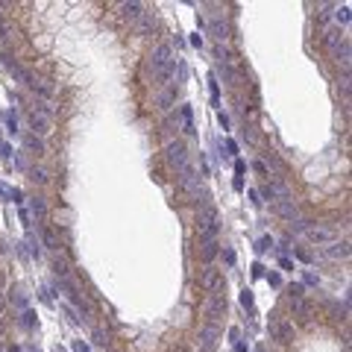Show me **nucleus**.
<instances>
[{
  "instance_id": "f257e3e1",
  "label": "nucleus",
  "mask_w": 352,
  "mask_h": 352,
  "mask_svg": "<svg viewBox=\"0 0 352 352\" xmlns=\"http://www.w3.org/2000/svg\"><path fill=\"white\" fill-rule=\"evenodd\" d=\"M305 238H308V244L329 247V244H338V241H341V232H338L335 226H308V229H305Z\"/></svg>"
},
{
  "instance_id": "f03ea898",
  "label": "nucleus",
  "mask_w": 352,
  "mask_h": 352,
  "mask_svg": "<svg viewBox=\"0 0 352 352\" xmlns=\"http://www.w3.org/2000/svg\"><path fill=\"white\" fill-rule=\"evenodd\" d=\"M164 159L170 167H185L188 164V150H185V141H167V147H164Z\"/></svg>"
},
{
  "instance_id": "7ed1b4c3",
  "label": "nucleus",
  "mask_w": 352,
  "mask_h": 352,
  "mask_svg": "<svg viewBox=\"0 0 352 352\" xmlns=\"http://www.w3.org/2000/svg\"><path fill=\"white\" fill-rule=\"evenodd\" d=\"M30 127H32V135H35V138H44V135L53 132V121H50V115H44V112H30Z\"/></svg>"
},
{
  "instance_id": "20e7f679",
  "label": "nucleus",
  "mask_w": 352,
  "mask_h": 352,
  "mask_svg": "<svg viewBox=\"0 0 352 352\" xmlns=\"http://www.w3.org/2000/svg\"><path fill=\"white\" fill-rule=\"evenodd\" d=\"M270 332H273V341H279V344H290V341H293V323H290V320H279V317H273Z\"/></svg>"
},
{
  "instance_id": "39448f33",
  "label": "nucleus",
  "mask_w": 352,
  "mask_h": 352,
  "mask_svg": "<svg viewBox=\"0 0 352 352\" xmlns=\"http://www.w3.org/2000/svg\"><path fill=\"white\" fill-rule=\"evenodd\" d=\"M200 288L209 290V293H217V290L223 288L220 270H214V267H206V270H203V276H200Z\"/></svg>"
},
{
  "instance_id": "423d86ee",
  "label": "nucleus",
  "mask_w": 352,
  "mask_h": 352,
  "mask_svg": "<svg viewBox=\"0 0 352 352\" xmlns=\"http://www.w3.org/2000/svg\"><path fill=\"white\" fill-rule=\"evenodd\" d=\"M223 311H226V299L220 296V290H217V293H209V302H206V317H209V326H214V320H217Z\"/></svg>"
},
{
  "instance_id": "0eeeda50",
  "label": "nucleus",
  "mask_w": 352,
  "mask_h": 352,
  "mask_svg": "<svg viewBox=\"0 0 352 352\" xmlns=\"http://www.w3.org/2000/svg\"><path fill=\"white\" fill-rule=\"evenodd\" d=\"M273 211H276L279 217H285L288 223L299 220V206H296L293 200H276V203H273Z\"/></svg>"
},
{
  "instance_id": "6e6552de",
  "label": "nucleus",
  "mask_w": 352,
  "mask_h": 352,
  "mask_svg": "<svg viewBox=\"0 0 352 352\" xmlns=\"http://www.w3.org/2000/svg\"><path fill=\"white\" fill-rule=\"evenodd\" d=\"M217 223V209L211 206V203H206V206H200V211H197V226H200V232L206 229V226Z\"/></svg>"
},
{
  "instance_id": "1a4fd4ad",
  "label": "nucleus",
  "mask_w": 352,
  "mask_h": 352,
  "mask_svg": "<svg viewBox=\"0 0 352 352\" xmlns=\"http://www.w3.org/2000/svg\"><path fill=\"white\" fill-rule=\"evenodd\" d=\"M176 97H179V88H176V85H167V88H161L156 106H159L161 112H170V109L176 106Z\"/></svg>"
},
{
  "instance_id": "9d476101",
  "label": "nucleus",
  "mask_w": 352,
  "mask_h": 352,
  "mask_svg": "<svg viewBox=\"0 0 352 352\" xmlns=\"http://www.w3.org/2000/svg\"><path fill=\"white\" fill-rule=\"evenodd\" d=\"M293 314L299 317V323H311L314 305H311V302H305V299H296V302H293Z\"/></svg>"
},
{
  "instance_id": "9b49d317",
  "label": "nucleus",
  "mask_w": 352,
  "mask_h": 352,
  "mask_svg": "<svg viewBox=\"0 0 352 352\" xmlns=\"http://www.w3.org/2000/svg\"><path fill=\"white\" fill-rule=\"evenodd\" d=\"M121 15L127 18L129 24H138V18L144 15V6H141V3H124V6H121Z\"/></svg>"
},
{
  "instance_id": "f8f14e48",
  "label": "nucleus",
  "mask_w": 352,
  "mask_h": 352,
  "mask_svg": "<svg viewBox=\"0 0 352 352\" xmlns=\"http://www.w3.org/2000/svg\"><path fill=\"white\" fill-rule=\"evenodd\" d=\"M30 209H32V214H35V220L44 226V220H47V203H44V197H32Z\"/></svg>"
},
{
  "instance_id": "ddd939ff",
  "label": "nucleus",
  "mask_w": 352,
  "mask_h": 352,
  "mask_svg": "<svg viewBox=\"0 0 352 352\" xmlns=\"http://www.w3.org/2000/svg\"><path fill=\"white\" fill-rule=\"evenodd\" d=\"M341 35H344V32L338 30V27H329V30L323 32V44H326L329 50H338V47H341V41H344Z\"/></svg>"
},
{
  "instance_id": "4468645a",
  "label": "nucleus",
  "mask_w": 352,
  "mask_h": 352,
  "mask_svg": "<svg viewBox=\"0 0 352 352\" xmlns=\"http://www.w3.org/2000/svg\"><path fill=\"white\" fill-rule=\"evenodd\" d=\"M53 273H56L59 279H68V273H70V261H68V256H65L62 250L56 253V261H53Z\"/></svg>"
},
{
  "instance_id": "2eb2a0df",
  "label": "nucleus",
  "mask_w": 352,
  "mask_h": 352,
  "mask_svg": "<svg viewBox=\"0 0 352 352\" xmlns=\"http://www.w3.org/2000/svg\"><path fill=\"white\" fill-rule=\"evenodd\" d=\"M220 253V244L217 241H209V244H203V250H200V258H203V264H211L214 258Z\"/></svg>"
},
{
  "instance_id": "dca6fc26",
  "label": "nucleus",
  "mask_w": 352,
  "mask_h": 352,
  "mask_svg": "<svg viewBox=\"0 0 352 352\" xmlns=\"http://www.w3.org/2000/svg\"><path fill=\"white\" fill-rule=\"evenodd\" d=\"M153 27H156V18H153L150 12H144V15L138 18V24H135V32H138V35H147V32H153Z\"/></svg>"
},
{
  "instance_id": "f3484780",
  "label": "nucleus",
  "mask_w": 352,
  "mask_h": 352,
  "mask_svg": "<svg viewBox=\"0 0 352 352\" xmlns=\"http://www.w3.org/2000/svg\"><path fill=\"white\" fill-rule=\"evenodd\" d=\"M41 238H44V247H47V250H53V253H59V238H56V232H53V229H47V226H41Z\"/></svg>"
},
{
  "instance_id": "a211bd4d",
  "label": "nucleus",
  "mask_w": 352,
  "mask_h": 352,
  "mask_svg": "<svg viewBox=\"0 0 352 352\" xmlns=\"http://www.w3.org/2000/svg\"><path fill=\"white\" fill-rule=\"evenodd\" d=\"M326 256L329 258H350V244H347V241H344V244H329Z\"/></svg>"
},
{
  "instance_id": "6ab92c4d",
  "label": "nucleus",
  "mask_w": 352,
  "mask_h": 352,
  "mask_svg": "<svg viewBox=\"0 0 352 352\" xmlns=\"http://www.w3.org/2000/svg\"><path fill=\"white\" fill-rule=\"evenodd\" d=\"M217 335H220V332H217V326H203V329H200V338L206 341V350H211V347H214V338H217Z\"/></svg>"
},
{
  "instance_id": "aec40b11",
  "label": "nucleus",
  "mask_w": 352,
  "mask_h": 352,
  "mask_svg": "<svg viewBox=\"0 0 352 352\" xmlns=\"http://www.w3.org/2000/svg\"><path fill=\"white\" fill-rule=\"evenodd\" d=\"M24 144H27V150H30V153H35V156H44V141H41V138L27 135V138H24Z\"/></svg>"
},
{
  "instance_id": "412c9836",
  "label": "nucleus",
  "mask_w": 352,
  "mask_h": 352,
  "mask_svg": "<svg viewBox=\"0 0 352 352\" xmlns=\"http://www.w3.org/2000/svg\"><path fill=\"white\" fill-rule=\"evenodd\" d=\"M211 32H214V38L223 44V41H229V27L226 24H220V21H211Z\"/></svg>"
},
{
  "instance_id": "4be33fe9",
  "label": "nucleus",
  "mask_w": 352,
  "mask_h": 352,
  "mask_svg": "<svg viewBox=\"0 0 352 352\" xmlns=\"http://www.w3.org/2000/svg\"><path fill=\"white\" fill-rule=\"evenodd\" d=\"M217 232H220V223L206 226V229L200 232V241H203V244H209V241H214V238H217Z\"/></svg>"
},
{
  "instance_id": "5701e85b",
  "label": "nucleus",
  "mask_w": 352,
  "mask_h": 352,
  "mask_svg": "<svg viewBox=\"0 0 352 352\" xmlns=\"http://www.w3.org/2000/svg\"><path fill=\"white\" fill-rule=\"evenodd\" d=\"M350 41H341V47H338V50H335V56H338V62H344V68H347V65H350Z\"/></svg>"
},
{
  "instance_id": "b1692460",
  "label": "nucleus",
  "mask_w": 352,
  "mask_h": 352,
  "mask_svg": "<svg viewBox=\"0 0 352 352\" xmlns=\"http://www.w3.org/2000/svg\"><path fill=\"white\" fill-rule=\"evenodd\" d=\"M182 127L188 135H194V118H191V106H182Z\"/></svg>"
},
{
  "instance_id": "393cba45",
  "label": "nucleus",
  "mask_w": 352,
  "mask_h": 352,
  "mask_svg": "<svg viewBox=\"0 0 352 352\" xmlns=\"http://www.w3.org/2000/svg\"><path fill=\"white\" fill-rule=\"evenodd\" d=\"M30 179H32V182H38V185H41V182H47V173H44L41 167H35V164H32V167H30Z\"/></svg>"
},
{
  "instance_id": "a878e982",
  "label": "nucleus",
  "mask_w": 352,
  "mask_h": 352,
  "mask_svg": "<svg viewBox=\"0 0 352 352\" xmlns=\"http://www.w3.org/2000/svg\"><path fill=\"white\" fill-rule=\"evenodd\" d=\"M261 197H264V200H273V203L279 200V194H276V188H273V185H261Z\"/></svg>"
},
{
  "instance_id": "bb28decb",
  "label": "nucleus",
  "mask_w": 352,
  "mask_h": 352,
  "mask_svg": "<svg viewBox=\"0 0 352 352\" xmlns=\"http://www.w3.org/2000/svg\"><path fill=\"white\" fill-rule=\"evenodd\" d=\"M288 296H290V302L302 299V285H290V288H288Z\"/></svg>"
},
{
  "instance_id": "cd10ccee",
  "label": "nucleus",
  "mask_w": 352,
  "mask_h": 352,
  "mask_svg": "<svg viewBox=\"0 0 352 352\" xmlns=\"http://www.w3.org/2000/svg\"><path fill=\"white\" fill-rule=\"evenodd\" d=\"M350 21V6H341L338 9V24H347Z\"/></svg>"
},
{
  "instance_id": "c85d7f7f",
  "label": "nucleus",
  "mask_w": 352,
  "mask_h": 352,
  "mask_svg": "<svg viewBox=\"0 0 352 352\" xmlns=\"http://www.w3.org/2000/svg\"><path fill=\"white\" fill-rule=\"evenodd\" d=\"M94 344L97 347H109V341H106V335H103L100 329H94Z\"/></svg>"
},
{
  "instance_id": "c756f323",
  "label": "nucleus",
  "mask_w": 352,
  "mask_h": 352,
  "mask_svg": "<svg viewBox=\"0 0 352 352\" xmlns=\"http://www.w3.org/2000/svg\"><path fill=\"white\" fill-rule=\"evenodd\" d=\"M270 247H273V238H261V241H258V253H264V250H270Z\"/></svg>"
},
{
  "instance_id": "7c9ffc66",
  "label": "nucleus",
  "mask_w": 352,
  "mask_h": 352,
  "mask_svg": "<svg viewBox=\"0 0 352 352\" xmlns=\"http://www.w3.org/2000/svg\"><path fill=\"white\" fill-rule=\"evenodd\" d=\"M211 97H214V103L220 100V88H217V82H214V76H211Z\"/></svg>"
},
{
  "instance_id": "2f4dec72",
  "label": "nucleus",
  "mask_w": 352,
  "mask_h": 352,
  "mask_svg": "<svg viewBox=\"0 0 352 352\" xmlns=\"http://www.w3.org/2000/svg\"><path fill=\"white\" fill-rule=\"evenodd\" d=\"M0 156H3V159H12V147L3 144V147H0Z\"/></svg>"
},
{
  "instance_id": "473e14b6",
  "label": "nucleus",
  "mask_w": 352,
  "mask_h": 352,
  "mask_svg": "<svg viewBox=\"0 0 352 352\" xmlns=\"http://www.w3.org/2000/svg\"><path fill=\"white\" fill-rule=\"evenodd\" d=\"M256 170L261 173V176H267V164H264V161H256Z\"/></svg>"
},
{
  "instance_id": "72a5a7b5",
  "label": "nucleus",
  "mask_w": 352,
  "mask_h": 352,
  "mask_svg": "<svg viewBox=\"0 0 352 352\" xmlns=\"http://www.w3.org/2000/svg\"><path fill=\"white\" fill-rule=\"evenodd\" d=\"M241 302H244V305H253V296H250V290H244V296H241Z\"/></svg>"
},
{
  "instance_id": "f704fd0d",
  "label": "nucleus",
  "mask_w": 352,
  "mask_h": 352,
  "mask_svg": "<svg viewBox=\"0 0 352 352\" xmlns=\"http://www.w3.org/2000/svg\"><path fill=\"white\" fill-rule=\"evenodd\" d=\"M73 350H76V352H88V347H85V344H76Z\"/></svg>"
}]
</instances>
